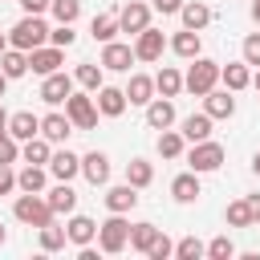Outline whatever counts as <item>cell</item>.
Listing matches in <instances>:
<instances>
[{
  "mask_svg": "<svg viewBox=\"0 0 260 260\" xmlns=\"http://www.w3.org/2000/svg\"><path fill=\"white\" fill-rule=\"evenodd\" d=\"M49 32H53V28H49L41 16L24 12V16H20V20L8 28V45H12V49H24V53H32V49H41V45L49 41Z\"/></svg>",
  "mask_w": 260,
  "mask_h": 260,
  "instance_id": "1",
  "label": "cell"
},
{
  "mask_svg": "<svg viewBox=\"0 0 260 260\" xmlns=\"http://www.w3.org/2000/svg\"><path fill=\"white\" fill-rule=\"evenodd\" d=\"M126 244H130V223L122 219V211H110V219L98 223V248L106 256H118L126 252Z\"/></svg>",
  "mask_w": 260,
  "mask_h": 260,
  "instance_id": "2",
  "label": "cell"
},
{
  "mask_svg": "<svg viewBox=\"0 0 260 260\" xmlns=\"http://www.w3.org/2000/svg\"><path fill=\"white\" fill-rule=\"evenodd\" d=\"M12 215H16L20 223H28V228H45V223H53V207H49V199H41V195H32V191H24V195L12 203Z\"/></svg>",
  "mask_w": 260,
  "mask_h": 260,
  "instance_id": "3",
  "label": "cell"
},
{
  "mask_svg": "<svg viewBox=\"0 0 260 260\" xmlns=\"http://www.w3.org/2000/svg\"><path fill=\"white\" fill-rule=\"evenodd\" d=\"M215 81H219V61L195 57V65H191V69H187V77H183V89H191L195 98H203L207 89H215Z\"/></svg>",
  "mask_w": 260,
  "mask_h": 260,
  "instance_id": "4",
  "label": "cell"
},
{
  "mask_svg": "<svg viewBox=\"0 0 260 260\" xmlns=\"http://www.w3.org/2000/svg\"><path fill=\"white\" fill-rule=\"evenodd\" d=\"M65 114H69L73 130H93L102 110H98V102H93L89 93H69V98H65Z\"/></svg>",
  "mask_w": 260,
  "mask_h": 260,
  "instance_id": "5",
  "label": "cell"
},
{
  "mask_svg": "<svg viewBox=\"0 0 260 260\" xmlns=\"http://www.w3.org/2000/svg\"><path fill=\"white\" fill-rule=\"evenodd\" d=\"M187 162H191V171H195V175L219 171V167H223V146H219V142H211V138H203V142H191V150H187Z\"/></svg>",
  "mask_w": 260,
  "mask_h": 260,
  "instance_id": "6",
  "label": "cell"
},
{
  "mask_svg": "<svg viewBox=\"0 0 260 260\" xmlns=\"http://www.w3.org/2000/svg\"><path fill=\"white\" fill-rule=\"evenodd\" d=\"M61 65H65V49H61V45H41V49H32V53H28V69H32V73H41V77L57 73Z\"/></svg>",
  "mask_w": 260,
  "mask_h": 260,
  "instance_id": "7",
  "label": "cell"
},
{
  "mask_svg": "<svg viewBox=\"0 0 260 260\" xmlns=\"http://www.w3.org/2000/svg\"><path fill=\"white\" fill-rule=\"evenodd\" d=\"M162 49H167V37H162L158 28H150V24L134 37V57H138V61H158Z\"/></svg>",
  "mask_w": 260,
  "mask_h": 260,
  "instance_id": "8",
  "label": "cell"
},
{
  "mask_svg": "<svg viewBox=\"0 0 260 260\" xmlns=\"http://www.w3.org/2000/svg\"><path fill=\"white\" fill-rule=\"evenodd\" d=\"M138 57H134V49L130 45H122V41H106V49H102V69H114V73H130V65H134Z\"/></svg>",
  "mask_w": 260,
  "mask_h": 260,
  "instance_id": "9",
  "label": "cell"
},
{
  "mask_svg": "<svg viewBox=\"0 0 260 260\" xmlns=\"http://www.w3.org/2000/svg\"><path fill=\"white\" fill-rule=\"evenodd\" d=\"M73 93V77L69 73H49L45 81H41V102H49V106H65V98Z\"/></svg>",
  "mask_w": 260,
  "mask_h": 260,
  "instance_id": "10",
  "label": "cell"
},
{
  "mask_svg": "<svg viewBox=\"0 0 260 260\" xmlns=\"http://www.w3.org/2000/svg\"><path fill=\"white\" fill-rule=\"evenodd\" d=\"M93 102H98V110H102L106 118H122V114H126V106H130L126 89H118V85H102V89L93 93Z\"/></svg>",
  "mask_w": 260,
  "mask_h": 260,
  "instance_id": "11",
  "label": "cell"
},
{
  "mask_svg": "<svg viewBox=\"0 0 260 260\" xmlns=\"http://www.w3.org/2000/svg\"><path fill=\"white\" fill-rule=\"evenodd\" d=\"M118 24H122V32H142L146 24H150V4H142V0H130L122 12H118Z\"/></svg>",
  "mask_w": 260,
  "mask_h": 260,
  "instance_id": "12",
  "label": "cell"
},
{
  "mask_svg": "<svg viewBox=\"0 0 260 260\" xmlns=\"http://www.w3.org/2000/svg\"><path fill=\"white\" fill-rule=\"evenodd\" d=\"M8 134H12L16 142H28V138L41 134V118H37L32 110H16V114L8 118Z\"/></svg>",
  "mask_w": 260,
  "mask_h": 260,
  "instance_id": "13",
  "label": "cell"
},
{
  "mask_svg": "<svg viewBox=\"0 0 260 260\" xmlns=\"http://www.w3.org/2000/svg\"><path fill=\"white\" fill-rule=\"evenodd\" d=\"M219 81H223L232 93L248 89V85H252V69H248V61H228V65H219Z\"/></svg>",
  "mask_w": 260,
  "mask_h": 260,
  "instance_id": "14",
  "label": "cell"
},
{
  "mask_svg": "<svg viewBox=\"0 0 260 260\" xmlns=\"http://www.w3.org/2000/svg\"><path fill=\"white\" fill-rule=\"evenodd\" d=\"M49 175L61 179V183H69L73 175H81V158H77L73 150H53V158H49Z\"/></svg>",
  "mask_w": 260,
  "mask_h": 260,
  "instance_id": "15",
  "label": "cell"
},
{
  "mask_svg": "<svg viewBox=\"0 0 260 260\" xmlns=\"http://www.w3.org/2000/svg\"><path fill=\"white\" fill-rule=\"evenodd\" d=\"M81 175H85L93 187H106V183H110V158H106L102 150H89V154L81 158Z\"/></svg>",
  "mask_w": 260,
  "mask_h": 260,
  "instance_id": "16",
  "label": "cell"
},
{
  "mask_svg": "<svg viewBox=\"0 0 260 260\" xmlns=\"http://www.w3.org/2000/svg\"><path fill=\"white\" fill-rule=\"evenodd\" d=\"M203 110H207L211 118H232V114H236L232 89H207V93H203Z\"/></svg>",
  "mask_w": 260,
  "mask_h": 260,
  "instance_id": "17",
  "label": "cell"
},
{
  "mask_svg": "<svg viewBox=\"0 0 260 260\" xmlns=\"http://www.w3.org/2000/svg\"><path fill=\"white\" fill-rule=\"evenodd\" d=\"M146 126H150V130L175 126V102H171V98H154V102L146 106Z\"/></svg>",
  "mask_w": 260,
  "mask_h": 260,
  "instance_id": "18",
  "label": "cell"
},
{
  "mask_svg": "<svg viewBox=\"0 0 260 260\" xmlns=\"http://www.w3.org/2000/svg\"><path fill=\"white\" fill-rule=\"evenodd\" d=\"M171 195H175V203H195V199L203 195V187H199V175H195V171H187V175H175V179H171Z\"/></svg>",
  "mask_w": 260,
  "mask_h": 260,
  "instance_id": "19",
  "label": "cell"
},
{
  "mask_svg": "<svg viewBox=\"0 0 260 260\" xmlns=\"http://www.w3.org/2000/svg\"><path fill=\"white\" fill-rule=\"evenodd\" d=\"M45 199H49L53 215H73V211H77V191H73L69 183H61V179H57V187H53Z\"/></svg>",
  "mask_w": 260,
  "mask_h": 260,
  "instance_id": "20",
  "label": "cell"
},
{
  "mask_svg": "<svg viewBox=\"0 0 260 260\" xmlns=\"http://www.w3.org/2000/svg\"><path fill=\"white\" fill-rule=\"evenodd\" d=\"M65 232H69V244H77V248H85V244L98 240V223H93L89 215H69Z\"/></svg>",
  "mask_w": 260,
  "mask_h": 260,
  "instance_id": "21",
  "label": "cell"
},
{
  "mask_svg": "<svg viewBox=\"0 0 260 260\" xmlns=\"http://www.w3.org/2000/svg\"><path fill=\"white\" fill-rule=\"evenodd\" d=\"M154 77H146V73H134L130 77V85H126V98H130V106H150L154 102Z\"/></svg>",
  "mask_w": 260,
  "mask_h": 260,
  "instance_id": "22",
  "label": "cell"
},
{
  "mask_svg": "<svg viewBox=\"0 0 260 260\" xmlns=\"http://www.w3.org/2000/svg\"><path fill=\"white\" fill-rule=\"evenodd\" d=\"M41 134H45L49 142H65V138L73 134L69 114H57V110H53V114H45V118H41Z\"/></svg>",
  "mask_w": 260,
  "mask_h": 260,
  "instance_id": "23",
  "label": "cell"
},
{
  "mask_svg": "<svg viewBox=\"0 0 260 260\" xmlns=\"http://www.w3.org/2000/svg\"><path fill=\"white\" fill-rule=\"evenodd\" d=\"M134 203H138V187H134V183H118V187L106 191V207H110V211H122V215H126Z\"/></svg>",
  "mask_w": 260,
  "mask_h": 260,
  "instance_id": "24",
  "label": "cell"
},
{
  "mask_svg": "<svg viewBox=\"0 0 260 260\" xmlns=\"http://www.w3.org/2000/svg\"><path fill=\"white\" fill-rule=\"evenodd\" d=\"M179 16H183V28H195V32L211 24V8H207L203 0H187V4L179 8Z\"/></svg>",
  "mask_w": 260,
  "mask_h": 260,
  "instance_id": "25",
  "label": "cell"
},
{
  "mask_svg": "<svg viewBox=\"0 0 260 260\" xmlns=\"http://www.w3.org/2000/svg\"><path fill=\"white\" fill-rule=\"evenodd\" d=\"M211 122H215V118H211L207 110H203V114H187V118H183V138H187V142L211 138Z\"/></svg>",
  "mask_w": 260,
  "mask_h": 260,
  "instance_id": "26",
  "label": "cell"
},
{
  "mask_svg": "<svg viewBox=\"0 0 260 260\" xmlns=\"http://www.w3.org/2000/svg\"><path fill=\"white\" fill-rule=\"evenodd\" d=\"M118 32H122L118 12H102V16H93V20H89V37H93V41H102V45H106V41H114Z\"/></svg>",
  "mask_w": 260,
  "mask_h": 260,
  "instance_id": "27",
  "label": "cell"
},
{
  "mask_svg": "<svg viewBox=\"0 0 260 260\" xmlns=\"http://www.w3.org/2000/svg\"><path fill=\"white\" fill-rule=\"evenodd\" d=\"M171 49H175L183 61H195V57H199V49H203V41H199V32H195V28H183V32H175V37H171Z\"/></svg>",
  "mask_w": 260,
  "mask_h": 260,
  "instance_id": "28",
  "label": "cell"
},
{
  "mask_svg": "<svg viewBox=\"0 0 260 260\" xmlns=\"http://www.w3.org/2000/svg\"><path fill=\"white\" fill-rule=\"evenodd\" d=\"M0 69L8 73V81L24 77V73H28V53H24V49H12V45H8V49L0 53Z\"/></svg>",
  "mask_w": 260,
  "mask_h": 260,
  "instance_id": "29",
  "label": "cell"
},
{
  "mask_svg": "<svg viewBox=\"0 0 260 260\" xmlns=\"http://www.w3.org/2000/svg\"><path fill=\"white\" fill-rule=\"evenodd\" d=\"M45 183H49V171H45V167H37V162H28V167L16 175V187H20V191H32V195H41V191H45Z\"/></svg>",
  "mask_w": 260,
  "mask_h": 260,
  "instance_id": "30",
  "label": "cell"
},
{
  "mask_svg": "<svg viewBox=\"0 0 260 260\" xmlns=\"http://www.w3.org/2000/svg\"><path fill=\"white\" fill-rule=\"evenodd\" d=\"M154 89H158L162 98H179V89H183V73L171 69V65H162V69L154 73Z\"/></svg>",
  "mask_w": 260,
  "mask_h": 260,
  "instance_id": "31",
  "label": "cell"
},
{
  "mask_svg": "<svg viewBox=\"0 0 260 260\" xmlns=\"http://www.w3.org/2000/svg\"><path fill=\"white\" fill-rule=\"evenodd\" d=\"M20 154H24V162H37V167H49V158H53V150H49V138H45V134L28 138V142L20 146Z\"/></svg>",
  "mask_w": 260,
  "mask_h": 260,
  "instance_id": "32",
  "label": "cell"
},
{
  "mask_svg": "<svg viewBox=\"0 0 260 260\" xmlns=\"http://www.w3.org/2000/svg\"><path fill=\"white\" fill-rule=\"evenodd\" d=\"M126 183H134L138 191L150 187V183H154V167H150L146 158H130V162H126Z\"/></svg>",
  "mask_w": 260,
  "mask_h": 260,
  "instance_id": "33",
  "label": "cell"
},
{
  "mask_svg": "<svg viewBox=\"0 0 260 260\" xmlns=\"http://www.w3.org/2000/svg\"><path fill=\"white\" fill-rule=\"evenodd\" d=\"M73 81H77V85H85L89 93H98V89L106 85V81H102V61H98V65L81 61V65H77V73H73Z\"/></svg>",
  "mask_w": 260,
  "mask_h": 260,
  "instance_id": "34",
  "label": "cell"
},
{
  "mask_svg": "<svg viewBox=\"0 0 260 260\" xmlns=\"http://www.w3.org/2000/svg\"><path fill=\"white\" fill-rule=\"evenodd\" d=\"M183 142H187L183 130H171V126L158 130V154H162V158H179V154H183Z\"/></svg>",
  "mask_w": 260,
  "mask_h": 260,
  "instance_id": "35",
  "label": "cell"
},
{
  "mask_svg": "<svg viewBox=\"0 0 260 260\" xmlns=\"http://www.w3.org/2000/svg\"><path fill=\"white\" fill-rule=\"evenodd\" d=\"M37 232H41V252H61L65 240H69V232L57 228V223H45V228H37Z\"/></svg>",
  "mask_w": 260,
  "mask_h": 260,
  "instance_id": "36",
  "label": "cell"
},
{
  "mask_svg": "<svg viewBox=\"0 0 260 260\" xmlns=\"http://www.w3.org/2000/svg\"><path fill=\"white\" fill-rule=\"evenodd\" d=\"M154 236H158V228H154V223H130V248H134V252H142V256H146V248L154 244Z\"/></svg>",
  "mask_w": 260,
  "mask_h": 260,
  "instance_id": "37",
  "label": "cell"
},
{
  "mask_svg": "<svg viewBox=\"0 0 260 260\" xmlns=\"http://www.w3.org/2000/svg\"><path fill=\"white\" fill-rule=\"evenodd\" d=\"M223 219H228L232 228H252V223H256V219H252V207H248V199H236V203H228Z\"/></svg>",
  "mask_w": 260,
  "mask_h": 260,
  "instance_id": "38",
  "label": "cell"
},
{
  "mask_svg": "<svg viewBox=\"0 0 260 260\" xmlns=\"http://www.w3.org/2000/svg\"><path fill=\"white\" fill-rule=\"evenodd\" d=\"M49 12L57 16V24H73V20L81 16V0H53Z\"/></svg>",
  "mask_w": 260,
  "mask_h": 260,
  "instance_id": "39",
  "label": "cell"
},
{
  "mask_svg": "<svg viewBox=\"0 0 260 260\" xmlns=\"http://www.w3.org/2000/svg\"><path fill=\"white\" fill-rule=\"evenodd\" d=\"M175 256H179V260H199V256H207V244H199L195 236H187V240L175 244Z\"/></svg>",
  "mask_w": 260,
  "mask_h": 260,
  "instance_id": "40",
  "label": "cell"
},
{
  "mask_svg": "<svg viewBox=\"0 0 260 260\" xmlns=\"http://www.w3.org/2000/svg\"><path fill=\"white\" fill-rule=\"evenodd\" d=\"M207 256H211V260H232V256H236V244H232L228 236H215V240L207 244Z\"/></svg>",
  "mask_w": 260,
  "mask_h": 260,
  "instance_id": "41",
  "label": "cell"
},
{
  "mask_svg": "<svg viewBox=\"0 0 260 260\" xmlns=\"http://www.w3.org/2000/svg\"><path fill=\"white\" fill-rule=\"evenodd\" d=\"M146 256H150V260H171V256H175V244L158 232V236H154V244L146 248Z\"/></svg>",
  "mask_w": 260,
  "mask_h": 260,
  "instance_id": "42",
  "label": "cell"
},
{
  "mask_svg": "<svg viewBox=\"0 0 260 260\" xmlns=\"http://www.w3.org/2000/svg\"><path fill=\"white\" fill-rule=\"evenodd\" d=\"M240 53H244V61H248V65H256V69H260V32H248V37H244V45H240Z\"/></svg>",
  "mask_w": 260,
  "mask_h": 260,
  "instance_id": "43",
  "label": "cell"
},
{
  "mask_svg": "<svg viewBox=\"0 0 260 260\" xmlns=\"http://www.w3.org/2000/svg\"><path fill=\"white\" fill-rule=\"evenodd\" d=\"M49 41H53V45H61V49H69V45L77 41V32H73V24H57V28L49 32Z\"/></svg>",
  "mask_w": 260,
  "mask_h": 260,
  "instance_id": "44",
  "label": "cell"
},
{
  "mask_svg": "<svg viewBox=\"0 0 260 260\" xmlns=\"http://www.w3.org/2000/svg\"><path fill=\"white\" fill-rule=\"evenodd\" d=\"M16 158H20V146H16L12 134H4V138H0V162L8 167V162H16Z\"/></svg>",
  "mask_w": 260,
  "mask_h": 260,
  "instance_id": "45",
  "label": "cell"
},
{
  "mask_svg": "<svg viewBox=\"0 0 260 260\" xmlns=\"http://www.w3.org/2000/svg\"><path fill=\"white\" fill-rule=\"evenodd\" d=\"M183 4H187V0H150V8H154V12H162V16H175Z\"/></svg>",
  "mask_w": 260,
  "mask_h": 260,
  "instance_id": "46",
  "label": "cell"
},
{
  "mask_svg": "<svg viewBox=\"0 0 260 260\" xmlns=\"http://www.w3.org/2000/svg\"><path fill=\"white\" fill-rule=\"evenodd\" d=\"M12 187H16V175H12V171H8L4 162H0V195H8Z\"/></svg>",
  "mask_w": 260,
  "mask_h": 260,
  "instance_id": "47",
  "label": "cell"
},
{
  "mask_svg": "<svg viewBox=\"0 0 260 260\" xmlns=\"http://www.w3.org/2000/svg\"><path fill=\"white\" fill-rule=\"evenodd\" d=\"M49 4H53V0H20V8H24V12H32V16H41Z\"/></svg>",
  "mask_w": 260,
  "mask_h": 260,
  "instance_id": "48",
  "label": "cell"
},
{
  "mask_svg": "<svg viewBox=\"0 0 260 260\" xmlns=\"http://www.w3.org/2000/svg\"><path fill=\"white\" fill-rule=\"evenodd\" d=\"M244 199H248V207H252V219L260 223V195H244Z\"/></svg>",
  "mask_w": 260,
  "mask_h": 260,
  "instance_id": "49",
  "label": "cell"
},
{
  "mask_svg": "<svg viewBox=\"0 0 260 260\" xmlns=\"http://www.w3.org/2000/svg\"><path fill=\"white\" fill-rule=\"evenodd\" d=\"M4 89H8V73L0 69V98H4Z\"/></svg>",
  "mask_w": 260,
  "mask_h": 260,
  "instance_id": "50",
  "label": "cell"
},
{
  "mask_svg": "<svg viewBox=\"0 0 260 260\" xmlns=\"http://www.w3.org/2000/svg\"><path fill=\"white\" fill-rule=\"evenodd\" d=\"M252 20L260 24V0H252Z\"/></svg>",
  "mask_w": 260,
  "mask_h": 260,
  "instance_id": "51",
  "label": "cell"
},
{
  "mask_svg": "<svg viewBox=\"0 0 260 260\" xmlns=\"http://www.w3.org/2000/svg\"><path fill=\"white\" fill-rule=\"evenodd\" d=\"M8 118H12V114H4V106H0V126H8Z\"/></svg>",
  "mask_w": 260,
  "mask_h": 260,
  "instance_id": "52",
  "label": "cell"
},
{
  "mask_svg": "<svg viewBox=\"0 0 260 260\" xmlns=\"http://www.w3.org/2000/svg\"><path fill=\"white\" fill-rule=\"evenodd\" d=\"M252 85H256V93H260V69H256V73H252Z\"/></svg>",
  "mask_w": 260,
  "mask_h": 260,
  "instance_id": "53",
  "label": "cell"
},
{
  "mask_svg": "<svg viewBox=\"0 0 260 260\" xmlns=\"http://www.w3.org/2000/svg\"><path fill=\"white\" fill-rule=\"evenodd\" d=\"M4 49H8V32H0V53H4Z\"/></svg>",
  "mask_w": 260,
  "mask_h": 260,
  "instance_id": "54",
  "label": "cell"
},
{
  "mask_svg": "<svg viewBox=\"0 0 260 260\" xmlns=\"http://www.w3.org/2000/svg\"><path fill=\"white\" fill-rule=\"evenodd\" d=\"M252 171H256V175H260V150H256V158H252Z\"/></svg>",
  "mask_w": 260,
  "mask_h": 260,
  "instance_id": "55",
  "label": "cell"
},
{
  "mask_svg": "<svg viewBox=\"0 0 260 260\" xmlns=\"http://www.w3.org/2000/svg\"><path fill=\"white\" fill-rule=\"evenodd\" d=\"M4 240H8V228H4V223H0V248H4Z\"/></svg>",
  "mask_w": 260,
  "mask_h": 260,
  "instance_id": "56",
  "label": "cell"
},
{
  "mask_svg": "<svg viewBox=\"0 0 260 260\" xmlns=\"http://www.w3.org/2000/svg\"><path fill=\"white\" fill-rule=\"evenodd\" d=\"M4 134H8V126H0V138H4Z\"/></svg>",
  "mask_w": 260,
  "mask_h": 260,
  "instance_id": "57",
  "label": "cell"
}]
</instances>
